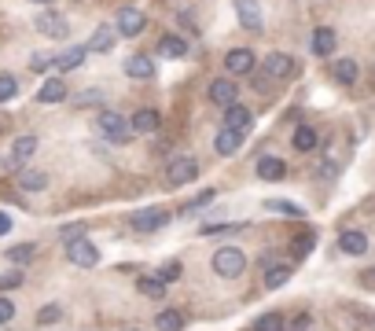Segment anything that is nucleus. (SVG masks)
Instances as JSON below:
<instances>
[{
	"mask_svg": "<svg viewBox=\"0 0 375 331\" xmlns=\"http://www.w3.org/2000/svg\"><path fill=\"white\" fill-rule=\"evenodd\" d=\"M243 269H247V254H243L239 247H221L214 254V273L217 276L236 280V276H243Z\"/></svg>",
	"mask_w": 375,
	"mask_h": 331,
	"instance_id": "obj_1",
	"label": "nucleus"
},
{
	"mask_svg": "<svg viewBox=\"0 0 375 331\" xmlns=\"http://www.w3.org/2000/svg\"><path fill=\"white\" fill-rule=\"evenodd\" d=\"M99 133L114 140V144H129V136H133V129H129V122L122 118L118 111H103L99 114Z\"/></svg>",
	"mask_w": 375,
	"mask_h": 331,
	"instance_id": "obj_2",
	"label": "nucleus"
},
{
	"mask_svg": "<svg viewBox=\"0 0 375 331\" xmlns=\"http://www.w3.org/2000/svg\"><path fill=\"white\" fill-rule=\"evenodd\" d=\"M147 26L144 11L140 8H122L118 15H114V30H118V37H140Z\"/></svg>",
	"mask_w": 375,
	"mask_h": 331,
	"instance_id": "obj_3",
	"label": "nucleus"
},
{
	"mask_svg": "<svg viewBox=\"0 0 375 331\" xmlns=\"http://www.w3.org/2000/svg\"><path fill=\"white\" fill-rule=\"evenodd\" d=\"M33 26H37V33H41V37H48V41H63V37L70 33L67 19L56 15V11H41V15L33 19Z\"/></svg>",
	"mask_w": 375,
	"mask_h": 331,
	"instance_id": "obj_4",
	"label": "nucleus"
},
{
	"mask_svg": "<svg viewBox=\"0 0 375 331\" xmlns=\"http://www.w3.org/2000/svg\"><path fill=\"white\" fill-rule=\"evenodd\" d=\"M199 177V162L196 159H173L170 162V170H166V184L170 188H180V184H188V181H196Z\"/></svg>",
	"mask_w": 375,
	"mask_h": 331,
	"instance_id": "obj_5",
	"label": "nucleus"
},
{
	"mask_svg": "<svg viewBox=\"0 0 375 331\" xmlns=\"http://www.w3.org/2000/svg\"><path fill=\"white\" fill-rule=\"evenodd\" d=\"M67 258L74 265H81V269H93V265H99V250L88 243L85 236H77V239H70V243H67Z\"/></svg>",
	"mask_w": 375,
	"mask_h": 331,
	"instance_id": "obj_6",
	"label": "nucleus"
},
{
	"mask_svg": "<svg viewBox=\"0 0 375 331\" xmlns=\"http://www.w3.org/2000/svg\"><path fill=\"white\" fill-rule=\"evenodd\" d=\"M262 74H265V78L283 81V78H291V74H294V59L287 52H269L265 63H262Z\"/></svg>",
	"mask_w": 375,
	"mask_h": 331,
	"instance_id": "obj_7",
	"label": "nucleus"
},
{
	"mask_svg": "<svg viewBox=\"0 0 375 331\" xmlns=\"http://www.w3.org/2000/svg\"><path fill=\"white\" fill-rule=\"evenodd\" d=\"M129 225H133V228H140V232H154V228H166V225H170V213H166V210H136L133 213V218H129Z\"/></svg>",
	"mask_w": 375,
	"mask_h": 331,
	"instance_id": "obj_8",
	"label": "nucleus"
},
{
	"mask_svg": "<svg viewBox=\"0 0 375 331\" xmlns=\"http://www.w3.org/2000/svg\"><path fill=\"white\" fill-rule=\"evenodd\" d=\"M114 41H118V30H114V22H99V26H96V33L93 37H88V52H114Z\"/></svg>",
	"mask_w": 375,
	"mask_h": 331,
	"instance_id": "obj_9",
	"label": "nucleus"
},
{
	"mask_svg": "<svg viewBox=\"0 0 375 331\" xmlns=\"http://www.w3.org/2000/svg\"><path fill=\"white\" fill-rule=\"evenodd\" d=\"M250 125H254V114L243 107V104H228V107H225V129H236V133L247 136Z\"/></svg>",
	"mask_w": 375,
	"mask_h": 331,
	"instance_id": "obj_10",
	"label": "nucleus"
},
{
	"mask_svg": "<svg viewBox=\"0 0 375 331\" xmlns=\"http://www.w3.org/2000/svg\"><path fill=\"white\" fill-rule=\"evenodd\" d=\"M225 70L232 74V78L250 74L254 70V52H250V48H232V52L225 56Z\"/></svg>",
	"mask_w": 375,
	"mask_h": 331,
	"instance_id": "obj_11",
	"label": "nucleus"
},
{
	"mask_svg": "<svg viewBox=\"0 0 375 331\" xmlns=\"http://www.w3.org/2000/svg\"><path fill=\"white\" fill-rule=\"evenodd\" d=\"M210 104H217V107H228V104H236V96H239V85L236 81H228V78H217L214 85H210Z\"/></svg>",
	"mask_w": 375,
	"mask_h": 331,
	"instance_id": "obj_12",
	"label": "nucleus"
},
{
	"mask_svg": "<svg viewBox=\"0 0 375 331\" xmlns=\"http://www.w3.org/2000/svg\"><path fill=\"white\" fill-rule=\"evenodd\" d=\"M236 11H239V22L247 30H262L265 26V19H262V4H257V0H236Z\"/></svg>",
	"mask_w": 375,
	"mask_h": 331,
	"instance_id": "obj_13",
	"label": "nucleus"
},
{
	"mask_svg": "<svg viewBox=\"0 0 375 331\" xmlns=\"http://www.w3.org/2000/svg\"><path fill=\"white\" fill-rule=\"evenodd\" d=\"M85 56H88V48H67V52H59L51 59V67H56V74H70L85 63Z\"/></svg>",
	"mask_w": 375,
	"mask_h": 331,
	"instance_id": "obj_14",
	"label": "nucleus"
},
{
	"mask_svg": "<svg viewBox=\"0 0 375 331\" xmlns=\"http://www.w3.org/2000/svg\"><path fill=\"white\" fill-rule=\"evenodd\" d=\"M159 125H162V114H159V111H151V107H144V111H136V114H133L129 129H133V133H159Z\"/></svg>",
	"mask_w": 375,
	"mask_h": 331,
	"instance_id": "obj_15",
	"label": "nucleus"
},
{
	"mask_svg": "<svg viewBox=\"0 0 375 331\" xmlns=\"http://www.w3.org/2000/svg\"><path fill=\"white\" fill-rule=\"evenodd\" d=\"M257 177H262V181H283V177H287V162L276 159V155L257 159Z\"/></svg>",
	"mask_w": 375,
	"mask_h": 331,
	"instance_id": "obj_16",
	"label": "nucleus"
},
{
	"mask_svg": "<svg viewBox=\"0 0 375 331\" xmlns=\"http://www.w3.org/2000/svg\"><path fill=\"white\" fill-rule=\"evenodd\" d=\"M37 99H41V104H63V99H67V81L48 78L41 88H37Z\"/></svg>",
	"mask_w": 375,
	"mask_h": 331,
	"instance_id": "obj_17",
	"label": "nucleus"
},
{
	"mask_svg": "<svg viewBox=\"0 0 375 331\" xmlns=\"http://www.w3.org/2000/svg\"><path fill=\"white\" fill-rule=\"evenodd\" d=\"M159 52L166 59H184L188 56V41H184V37H177V33H166L159 41Z\"/></svg>",
	"mask_w": 375,
	"mask_h": 331,
	"instance_id": "obj_18",
	"label": "nucleus"
},
{
	"mask_svg": "<svg viewBox=\"0 0 375 331\" xmlns=\"http://www.w3.org/2000/svg\"><path fill=\"white\" fill-rule=\"evenodd\" d=\"M214 147H217V155H236V151L243 147V133L221 129V133H217V140H214Z\"/></svg>",
	"mask_w": 375,
	"mask_h": 331,
	"instance_id": "obj_19",
	"label": "nucleus"
},
{
	"mask_svg": "<svg viewBox=\"0 0 375 331\" xmlns=\"http://www.w3.org/2000/svg\"><path fill=\"white\" fill-rule=\"evenodd\" d=\"M339 247H342L346 254H365V250H368V236L357 232V228H346V232L339 236Z\"/></svg>",
	"mask_w": 375,
	"mask_h": 331,
	"instance_id": "obj_20",
	"label": "nucleus"
},
{
	"mask_svg": "<svg viewBox=\"0 0 375 331\" xmlns=\"http://www.w3.org/2000/svg\"><path fill=\"white\" fill-rule=\"evenodd\" d=\"M125 74H129V78H140V81L154 78V63L147 56H129L125 59Z\"/></svg>",
	"mask_w": 375,
	"mask_h": 331,
	"instance_id": "obj_21",
	"label": "nucleus"
},
{
	"mask_svg": "<svg viewBox=\"0 0 375 331\" xmlns=\"http://www.w3.org/2000/svg\"><path fill=\"white\" fill-rule=\"evenodd\" d=\"M19 188H22V192H45V188H48V173H41V170H19Z\"/></svg>",
	"mask_w": 375,
	"mask_h": 331,
	"instance_id": "obj_22",
	"label": "nucleus"
},
{
	"mask_svg": "<svg viewBox=\"0 0 375 331\" xmlns=\"http://www.w3.org/2000/svg\"><path fill=\"white\" fill-rule=\"evenodd\" d=\"M166 287L170 284H162V276H140L136 280V291L147 295V298H166Z\"/></svg>",
	"mask_w": 375,
	"mask_h": 331,
	"instance_id": "obj_23",
	"label": "nucleus"
},
{
	"mask_svg": "<svg viewBox=\"0 0 375 331\" xmlns=\"http://www.w3.org/2000/svg\"><path fill=\"white\" fill-rule=\"evenodd\" d=\"M313 247H317V232H313V228H302V232L291 239V254H294V258H305Z\"/></svg>",
	"mask_w": 375,
	"mask_h": 331,
	"instance_id": "obj_24",
	"label": "nucleus"
},
{
	"mask_svg": "<svg viewBox=\"0 0 375 331\" xmlns=\"http://www.w3.org/2000/svg\"><path fill=\"white\" fill-rule=\"evenodd\" d=\"M291 265H265V287L269 291H276V287H283V284H287V280H291Z\"/></svg>",
	"mask_w": 375,
	"mask_h": 331,
	"instance_id": "obj_25",
	"label": "nucleus"
},
{
	"mask_svg": "<svg viewBox=\"0 0 375 331\" xmlns=\"http://www.w3.org/2000/svg\"><path fill=\"white\" fill-rule=\"evenodd\" d=\"M313 52L317 56H331L335 52V30H328V26L313 30Z\"/></svg>",
	"mask_w": 375,
	"mask_h": 331,
	"instance_id": "obj_26",
	"label": "nucleus"
},
{
	"mask_svg": "<svg viewBox=\"0 0 375 331\" xmlns=\"http://www.w3.org/2000/svg\"><path fill=\"white\" fill-rule=\"evenodd\" d=\"M33 151H37V136H19V140H15V147H11V162L22 166L26 159L33 155Z\"/></svg>",
	"mask_w": 375,
	"mask_h": 331,
	"instance_id": "obj_27",
	"label": "nucleus"
},
{
	"mask_svg": "<svg viewBox=\"0 0 375 331\" xmlns=\"http://www.w3.org/2000/svg\"><path fill=\"white\" fill-rule=\"evenodd\" d=\"M291 144L298 147V151H313V147L320 144V136H317V129H309V125H298V129H294V136H291Z\"/></svg>",
	"mask_w": 375,
	"mask_h": 331,
	"instance_id": "obj_28",
	"label": "nucleus"
},
{
	"mask_svg": "<svg viewBox=\"0 0 375 331\" xmlns=\"http://www.w3.org/2000/svg\"><path fill=\"white\" fill-rule=\"evenodd\" d=\"M154 328H159V331H180V328H184V313H180V309H166V313H159Z\"/></svg>",
	"mask_w": 375,
	"mask_h": 331,
	"instance_id": "obj_29",
	"label": "nucleus"
},
{
	"mask_svg": "<svg viewBox=\"0 0 375 331\" xmlns=\"http://www.w3.org/2000/svg\"><path fill=\"white\" fill-rule=\"evenodd\" d=\"M335 81H342V85H353L357 81V63L353 59H339V63H335Z\"/></svg>",
	"mask_w": 375,
	"mask_h": 331,
	"instance_id": "obj_30",
	"label": "nucleus"
},
{
	"mask_svg": "<svg viewBox=\"0 0 375 331\" xmlns=\"http://www.w3.org/2000/svg\"><path fill=\"white\" fill-rule=\"evenodd\" d=\"M265 207L276 210V213H287V218H302V207H294L287 199H265Z\"/></svg>",
	"mask_w": 375,
	"mask_h": 331,
	"instance_id": "obj_31",
	"label": "nucleus"
},
{
	"mask_svg": "<svg viewBox=\"0 0 375 331\" xmlns=\"http://www.w3.org/2000/svg\"><path fill=\"white\" fill-rule=\"evenodd\" d=\"M33 254H37V247H33V243H19V247H11V250L4 254V258H8V261H15V265H22V261H30Z\"/></svg>",
	"mask_w": 375,
	"mask_h": 331,
	"instance_id": "obj_32",
	"label": "nucleus"
},
{
	"mask_svg": "<svg viewBox=\"0 0 375 331\" xmlns=\"http://www.w3.org/2000/svg\"><path fill=\"white\" fill-rule=\"evenodd\" d=\"M254 331H283V316L280 313H265L254 321Z\"/></svg>",
	"mask_w": 375,
	"mask_h": 331,
	"instance_id": "obj_33",
	"label": "nucleus"
},
{
	"mask_svg": "<svg viewBox=\"0 0 375 331\" xmlns=\"http://www.w3.org/2000/svg\"><path fill=\"white\" fill-rule=\"evenodd\" d=\"M19 96V81L11 78V74H0V104H8V99Z\"/></svg>",
	"mask_w": 375,
	"mask_h": 331,
	"instance_id": "obj_34",
	"label": "nucleus"
},
{
	"mask_svg": "<svg viewBox=\"0 0 375 331\" xmlns=\"http://www.w3.org/2000/svg\"><path fill=\"white\" fill-rule=\"evenodd\" d=\"M214 199H217V192H214V188H206V192H202V195H196V199H191V202H188V207L180 210V213H196V210H202V207H210Z\"/></svg>",
	"mask_w": 375,
	"mask_h": 331,
	"instance_id": "obj_35",
	"label": "nucleus"
},
{
	"mask_svg": "<svg viewBox=\"0 0 375 331\" xmlns=\"http://www.w3.org/2000/svg\"><path fill=\"white\" fill-rule=\"evenodd\" d=\"M59 316H63V313H59V305H45V309L37 313V324H41V328H48V324H56Z\"/></svg>",
	"mask_w": 375,
	"mask_h": 331,
	"instance_id": "obj_36",
	"label": "nucleus"
},
{
	"mask_svg": "<svg viewBox=\"0 0 375 331\" xmlns=\"http://www.w3.org/2000/svg\"><path fill=\"white\" fill-rule=\"evenodd\" d=\"M15 287H22V273L19 269H11V273L0 276V291H15Z\"/></svg>",
	"mask_w": 375,
	"mask_h": 331,
	"instance_id": "obj_37",
	"label": "nucleus"
},
{
	"mask_svg": "<svg viewBox=\"0 0 375 331\" xmlns=\"http://www.w3.org/2000/svg\"><path fill=\"white\" fill-rule=\"evenodd\" d=\"M159 276H162V284H173V280L180 276V261H166Z\"/></svg>",
	"mask_w": 375,
	"mask_h": 331,
	"instance_id": "obj_38",
	"label": "nucleus"
},
{
	"mask_svg": "<svg viewBox=\"0 0 375 331\" xmlns=\"http://www.w3.org/2000/svg\"><path fill=\"white\" fill-rule=\"evenodd\" d=\"M11 316H15V305H11V298L0 295V324H8Z\"/></svg>",
	"mask_w": 375,
	"mask_h": 331,
	"instance_id": "obj_39",
	"label": "nucleus"
},
{
	"mask_svg": "<svg viewBox=\"0 0 375 331\" xmlns=\"http://www.w3.org/2000/svg\"><path fill=\"white\" fill-rule=\"evenodd\" d=\"M77 236H85L81 225H67V228H63V239H67V243H70V239H77Z\"/></svg>",
	"mask_w": 375,
	"mask_h": 331,
	"instance_id": "obj_40",
	"label": "nucleus"
},
{
	"mask_svg": "<svg viewBox=\"0 0 375 331\" xmlns=\"http://www.w3.org/2000/svg\"><path fill=\"white\" fill-rule=\"evenodd\" d=\"M291 331H313V321H309V316H298V321H294V328Z\"/></svg>",
	"mask_w": 375,
	"mask_h": 331,
	"instance_id": "obj_41",
	"label": "nucleus"
},
{
	"mask_svg": "<svg viewBox=\"0 0 375 331\" xmlns=\"http://www.w3.org/2000/svg\"><path fill=\"white\" fill-rule=\"evenodd\" d=\"M11 232V218H8V213H0V236H8Z\"/></svg>",
	"mask_w": 375,
	"mask_h": 331,
	"instance_id": "obj_42",
	"label": "nucleus"
},
{
	"mask_svg": "<svg viewBox=\"0 0 375 331\" xmlns=\"http://www.w3.org/2000/svg\"><path fill=\"white\" fill-rule=\"evenodd\" d=\"M48 63H51L48 56H37V59H33V70H45V67H48Z\"/></svg>",
	"mask_w": 375,
	"mask_h": 331,
	"instance_id": "obj_43",
	"label": "nucleus"
},
{
	"mask_svg": "<svg viewBox=\"0 0 375 331\" xmlns=\"http://www.w3.org/2000/svg\"><path fill=\"white\" fill-rule=\"evenodd\" d=\"M365 284H368V287H375V269H368V273H365Z\"/></svg>",
	"mask_w": 375,
	"mask_h": 331,
	"instance_id": "obj_44",
	"label": "nucleus"
},
{
	"mask_svg": "<svg viewBox=\"0 0 375 331\" xmlns=\"http://www.w3.org/2000/svg\"><path fill=\"white\" fill-rule=\"evenodd\" d=\"M33 4H56V0H33Z\"/></svg>",
	"mask_w": 375,
	"mask_h": 331,
	"instance_id": "obj_45",
	"label": "nucleus"
}]
</instances>
